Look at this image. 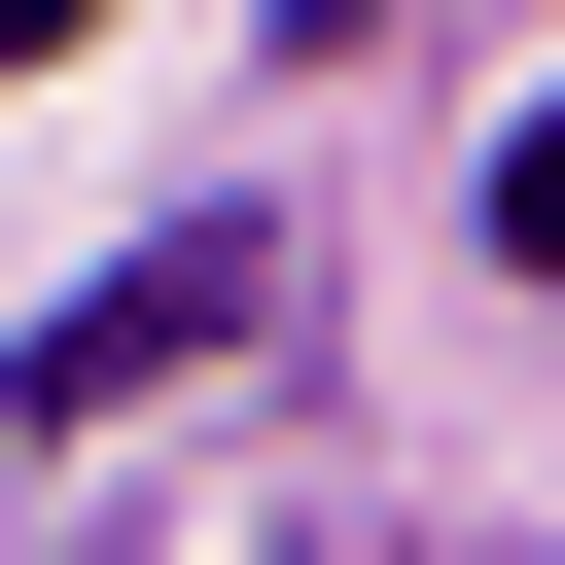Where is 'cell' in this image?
Here are the masks:
<instances>
[{
  "instance_id": "3",
  "label": "cell",
  "mask_w": 565,
  "mask_h": 565,
  "mask_svg": "<svg viewBox=\"0 0 565 565\" xmlns=\"http://www.w3.org/2000/svg\"><path fill=\"white\" fill-rule=\"evenodd\" d=\"M71 35H106V0H0V71H71Z\"/></svg>"
},
{
  "instance_id": "1",
  "label": "cell",
  "mask_w": 565,
  "mask_h": 565,
  "mask_svg": "<svg viewBox=\"0 0 565 565\" xmlns=\"http://www.w3.org/2000/svg\"><path fill=\"white\" fill-rule=\"evenodd\" d=\"M247 282H282V247H141V318H71V353H35V424H106V388H177V353H247Z\"/></svg>"
},
{
  "instance_id": "2",
  "label": "cell",
  "mask_w": 565,
  "mask_h": 565,
  "mask_svg": "<svg viewBox=\"0 0 565 565\" xmlns=\"http://www.w3.org/2000/svg\"><path fill=\"white\" fill-rule=\"evenodd\" d=\"M494 247H530V282H565V106H530V141H494Z\"/></svg>"
},
{
  "instance_id": "4",
  "label": "cell",
  "mask_w": 565,
  "mask_h": 565,
  "mask_svg": "<svg viewBox=\"0 0 565 565\" xmlns=\"http://www.w3.org/2000/svg\"><path fill=\"white\" fill-rule=\"evenodd\" d=\"M353 35H388V0H353Z\"/></svg>"
}]
</instances>
